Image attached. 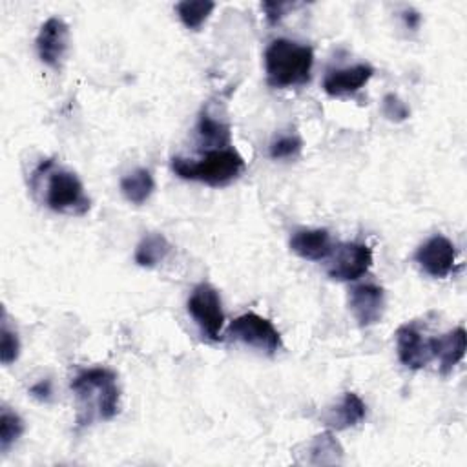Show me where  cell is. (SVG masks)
Segmentation results:
<instances>
[{
  "label": "cell",
  "instance_id": "cell-17",
  "mask_svg": "<svg viewBox=\"0 0 467 467\" xmlns=\"http://www.w3.org/2000/svg\"><path fill=\"white\" fill-rule=\"evenodd\" d=\"M197 139H199L201 150H204V151L232 146L230 126L226 122L212 117L208 111H201V115H199Z\"/></svg>",
  "mask_w": 467,
  "mask_h": 467
},
{
  "label": "cell",
  "instance_id": "cell-3",
  "mask_svg": "<svg viewBox=\"0 0 467 467\" xmlns=\"http://www.w3.org/2000/svg\"><path fill=\"white\" fill-rule=\"evenodd\" d=\"M314 51L310 46L288 38H275L265 51L266 82L277 89L303 86L310 80Z\"/></svg>",
  "mask_w": 467,
  "mask_h": 467
},
{
  "label": "cell",
  "instance_id": "cell-24",
  "mask_svg": "<svg viewBox=\"0 0 467 467\" xmlns=\"http://www.w3.org/2000/svg\"><path fill=\"white\" fill-rule=\"evenodd\" d=\"M381 111L383 115L392 122H403L410 117L409 106L394 93H387L381 100Z\"/></svg>",
  "mask_w": 467,
  "mask_h": 467
},
{
  "label": "cell",
  "instance_id": "cell-25",
  "mask_svg": "<svg viewBox=\"0 0 467 467\" xmlns=\"http://www.w3.org/2000/svg\"><path fill=\"white\" fill-rule=\"evenodd\" d=\"M261 7L265 11L266 20L270 24H277L286 15V11L294 7V4H290V2H263Z\"/></svg>",
  "mask_w": 467,
  "mask_h": 467
},
{
  "label": "cell",
  "instance_id": "cell-20",
  "mask_svg": "<svg viewBox=\"0 0 467 467\" xmlns=\"http://www.w3.org/2000/svg\"><path fill=\"white\" fill-rule=\"evenodd\" d=\"M213 9L215 4L212 0H182L175 5L181 22L192 31H199Z\"/></svg>",
  "mask_w": 467,
  "mask_h": 467
},
{
  "label": "cell",
  "instance_id": "cell-21",
  "mask_svg": "<svg viewBox=\"0 0 467 467\" xmlns=\"http://www.w3.org/2000/svg\"><path fill=\"white\" fill-rule=\"evenodd\" d=\"M24 432V421L22 418L7 409V407H2V412H0V451L2 452H7L9 447L22 436Z\"/></svg>",
  "mask_w": 467,
  "mask_h": 467
},
{
  "label": "cell",
  "instance_id": "cell-19",
  "mask_svg": "<svg viewBox=\"0 0 467 467\" xmlns=\"http://www.w3.org/2000/svg\"><path fill=\"white\" fill-rule=\"evenodd\" d=\"M153 190H155V181L151 171L146 168H137L120 179V192L124 199L131 204H137V206L144 204L151 197Z\"/></svg>",
  "mask_w": 467,
  "mask_h": 467
},
{
  "label": "cell",
  "instance_id": "cell-12",
  "mask_svg": "<svg viewBox=\"0 0 467 467\" xmlns=\"http://www.w3.org/2000/svg\"><path fill=\"white\" fill-rule=\"evenodd\" d=\"M374 75V67L370 64H356L348 67L330 69L323 78V91L328 97H348L358 93Z\"/></svg>",
  "mask_w": 467,
  "mask_h": 467
},
{
  "label": "cell",
  "instance_id": "cell-26",
  "mask_svg": "<svg viewBox=\"0 0 467 467\" xmlns=\"http://www.w3.org/2000/svg\"><path fill=\"white\" fill-rule=\"evenodd\" d=\"M29 394L40 401H49L51 400V394H53V385H51V379H40L36 381L31 389H29Z\"/></svg>",
  "mask_w": 467,
  "mask_h": 467
},
{
  "label": "cell",
  "instance_id": "cell-4",
  "mask_svg": "<svg viewBox=\"0 0 467 467\" xmlns=\"http://www.w3.org/2000/svg\"><path fill=\"white\" fill-rule=\"evenodd\" d=\"M171 170L184 181H197L208 186H228L244 171V161L232 146L204 151L199 161L184 157L171 159Z\"/></svg>",
  "mask_w": 467,
  "mask_h": 467
},
{
  "label": "cell",
  "instance_id": "cell-11",
  "mask_svg": "<svg viewBox=\"0 0 467 467\" xmlns=\"http://www.w3.org/2000/svg\"><path fill=\"white\" fill-rule=\"evenodd\" d=\"M396 350L400 361L410 370H420L432 359L429 337L414 323H405L396 330Z\"/></svg>",
  "mask_w": 467,
  "mask_h": 467
},
{
  "label": "cell",
  "instance_id": "cell-10",
  "mask_svg": "<svg viewBox=\"0 0 467 467\" xmlns=\"http://www.w3.org/2000/svg\"><path fill=\"white\" fill-rule=\"evenodd\" d=\"M348 308L359 327H372L385 312V290L374 283L356 285L348 294Z\"/></svg>",
  "mask_w": 467,
  "mask_h": 467
},
{
  "label": "cell",
  "instance_id": "cell-15",
  "mask_svg": "<svg viewBox=\"0 0 467 467\" xmlns=\"http://www.w3.org/2000/svg\"><path fill=\"white\" fill-rule=\"evenodd\" d=\"M367 405L356 392H345L341 400L321 414V421L332 431H347L365 420Z\"/></svg>",
  "mask_w": 467,
  "mask_h": 467
},
{
  "label": "cell",
  "instance_id": "cell-9",
  "mask_svg": "<svg viewBox=\"0 0 467 467\" xmlns=\"http://www.w3.org/2000/svg\"><path fill=\"white\" fill-rule=\"evenodd\" d=\"M414 259L427 275L436 277V279H443L454 268L456 246L445 235L436 234V235L429 237L423 244L418 246V250L414 254Z\"/></svg>",
  "mask_w": 467,
  "mask_h": 467
},
{
  "label": "cell",
  "instance_id": "cell-5",
  "mask_svg": "<svg viewBox=\"0 0 467 467\" xmlns=\"http://www.w3.org/2000/svg\"><path fill=\"white\" fill-rule=\"evenodd\" d=\"M224 336L230 341H239L266 356L275 354L283 347L281 334L274 323L255 312H246L232 319Z\"/></svg>",
  "mask_w": 467,
  "mask_h": 467
},
{
  "label": "cell",
  "instance_id": "cell-2",
  "mask_svg": "<svg viewBox=\"0 0 467 467\" xmlns=\"http://www.w3.org/2000/svg\"><path fill=\"white\" fill-rule=\"evenodd\" d=\"M31 188L42 192V202L64 215H86L91 208V201L84 192V184L71 170L55 166L53 159L42 161L33 175Z\"/></svg>",
  "mask_w": 467,
  "mask_h": 467
},
{
  "label": "cell",
  "instance_id": "cell-6",
  "mask_svg": "<svg viewBox=\"0 0 467 467\" xmlns=\"http://www.w3.org/2000/svg\"><path fill=\"white\" fill-rule=\"evenodd\" d=\"M186 308L206 339L210 341L221 339L224 312H223L221 296L215 286H212L210 283H199L192 290Z\"/></svg>",
  "mask_w": 467,
  "mask_h": 467
},
{
  "label": "cell",
  "instance_id": "cell-14",
  "mask_svg": "<svg viewBox=\"0 0 467 467\" xmlns=\"http://www.w3.org/2000/svg\"><path fill=\"white\" fill-rule=\"evenodd\" d=\"M290 250L306 261H325L330 257L334 244L327 228H301L292 234Z\"/></svg>",
  "mask_w": 467,
  "mask_h": 467
},
{
  "label": "cell",
  "instance_id": "cell-8",
  "mask_svg": "<svg viewBox=\"0 0 467 467\" xmlns=\"http://www.w3.org/2000/svg\"><path fill=\"white\" fill-rule=\"evenodd\" d=\"M35 47L42 64L60 69L69 47V26L58 16H49L38 29Z\"/></svg>",
  "mask_w": 467,
  "mask_h": 467
},
{
  "label": "cell",
  "instance_id": "cell-22",
  "mask_svg": "<svg viewBox=\"0 0 467 467\" xmlns=\"http://www.w3.org/2000/svg\"><path fill=\"white\" fill-rule=\"evenodd\" d=\"M20 356V339L15 328L9 327L7 314H2V328H0V361L2 365H11Z\"/></svg>",
  "mask_w": 467,
  "mask_h": 467
},
{
  "label": "cell",
  "instance_id": "cell-23",
  "mask_svg": "<svg viewBox=\"0 0 467 467\" xmlns=\"http://www.w3.org/2000/svg\"><path fill=\"white\" fill-rule=\"evenodd\" d=\"M303 140L299 135H281L275 140H272L268 153L272 159H294L301 153Z\"/></svg>",
  "mask_w": 467,
  "mask_h": 467
},
{
  "label": "cell",
  "instance_id": "cell-1",
  "mask_svg": "<svg viewBox=\"0 0 467 467\" xmlns=\"http://www.w3.org/2000/svg\"><path fill=\"white\" fill-rule=\"evenodd\" d=\"M77 400V425L86 427L95 420L108 421L119 412L120 390L117 374L106 367H93L78 372L71 379Z\"/></svg>",
  "mask_w": 467,
  "mask_h": 467
},
{
  "label": "cell",
  "instance_id": "cell-13",
  "mask_svg": "<svg viewBox=\"0 0 467 467\" xmlns=\"http://www.w3.org/2000/svg\"><path fill=\"white\" fill-rule=\"evenodd\" d=\"M432 359H438V368L445 376L449 374L465 356L467 336L463 327H456L441 336L429 337Z\"/></svg>",
  "mask_w": 467,
  "mask_h": 467
},
{
  "label": "cell",
  "instance_id": "cell-27",
  "mask_svg": "<svg viewBox=\"0 0 467 467\" xmlns=\"http://www.w3.org/2000/svg\"><path fill=\"white\" fill-rule=\"evenodd\" d=\"M403 22H405V26L409 27V29H418V26H420V22H421V15L418 13V11H414V9H405L403 11Z\"/></svg>",
  "mask_w": 467,
  "mask_h": 467
},
{
  "label": "cell",
  "instance_id": "cell-16",
  "mask_svg": "<svg viewBox=\"0 0 467 467\" xmlns=\"http://www.w3.org/2000/svg\"><path fill=\"white\" fill-rule=\"evenodd\" d=\"M343 462V447L330 431H325L303 445V458L297 463L337 465Z\"/></svg>",
  "mask_w": 467,
  "mask_h": 467
},
{
  "label": "cell",
  "instance_id": "cell-7",
  "mask_svg": "<svg viewBox=\"0 0 467 467\" xmlns=\"http://www.w3.org/2000/svg\"><path fill=\"white\" fill-rule=\"evenodd\" d=\"M327 274L334 281H356L372 266V248L363 243H339L330 254Z\"/></svg>",
  "mask_w": 467,
  "mask_h": 467
},
{
  "label": "cell",
  "instance_id": "cell-18",
  "mask_svg": "<svg viewBox=\"0 0 467 467\" xmlns=\"http://www.w3.org/2000/svg\"><path fill=\"white\" fill-rule=\"evenodd\" d=\"M171 252V244L161 232L146 234L135 248V263L142 268H153L161 265Z\"/></svg>",
  "mask_w": 467,
  "mask_h": 467
}]
</instances>
